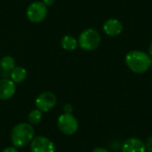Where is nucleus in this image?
<instances>
[{
	"label": "nucleus",
	"mask_w": 152,
	"mask_h": 152,
	"mask_svg": "<svg viewBox=\"0 0 152 152\" xmlns=\"http://www.w3.org/2000/svg\"><path fill=\"white\" fill-rule=\"evenodd\" d=\"M125 61L128 69L136 74H142L151 67L152 58L150 54L139 50H133L126 53Z\"/></svg>",
	"instance_id": "obj_1"
},
{
	"label": "nucleus",
	"mask_w": 152,
	"mask_h": 152,
	"mask_svg": "<svg viewBox=\"0 0 152 152\" xmlns=\"http://www.w3.org/2000/svg\"><path fill=\"white\" fill-rule=\"evenodd\" d=\"M34 135L35 131L32 125L28 123H20L12 128L11 141L14 147L22 148L31 142Z\"/></svg>",
	"instance_id": "obj_2"
},
{
	"label": "nucleus",
	"mask_w": 152,
	"mask_h": 152,
	"mask_svg": "<svg viewBox=\"0 0 152 152\" xmlns=\"http://www.w3.org/2000/svg\"><path fill=\"white\" fill-rule=\"evenodd\" d=\"M101 36L99 32L94 28H86L83 30L78 37V46L87 52L96 50L101 44Z\"/></svg>",
	"instance_id": "obj_3"
},
{
	"label": "nucleus",
	"mask_w": 152,
	"mask_h": 152,
	"mask_svg": "<svg viewBox=\"0 0 152 152\" xmlns=\"http://www.w3.org/2000/svg\"><path fill=\"white\" fill-rule=\"evenodd\" d=\"M57 125L60 131L66 135H72L78 129V121L71 113H63L60 115Z\"/></svg>",
	"instance_id": "obj_4"
},
{
	"label": "nucleus",
	"mask_w": 152,
	"mask_h": 152,
	"mask_svg": "<svg viewBox=\"0 0 152 152\" xmlns=\"http://www.w3.org/2000/svg\"><path fill=\"white\" fill-rule=\"evenodd\" d=\"M48 10L47 6L43 4V2H33L31 3L26 11V15L28 19L34 23H39L43 21L47 16Z\"/></svg>",
	"instance_id": "obj_5"
},
{
	"label": "nucleus",
	"mask_w": 152,
	"mask_h": 152,
	"mask_svg": "<svg viewBox=\"0 0 152 152\" xmlns=\"http://www.w3.org/2000/svg\"><path fill=\"white\" fill-rule=\"evenodd\" d=\"M56 102L57 98L51 92H44L40 94L35 101L37 109L42 112H47L51 110L53 108H54Z\"/></svg>",
	"instance_id": "obj_6"
},
{
	"label": "nucleus",
	"mask_w": 152,
	"mask_h": 152,
	"mask_svg": "<svg viewBox=\"0 0 152 152\" xmlns=\"http://www.w3.org/2000/svg\"><path fill=\"white\" fill-rule=\"evenodd\" d=\"M31 152H55L54 143L45 136L34 137L30 143Z\"/></svg>",
	"instance_id": "obj_7"
},
{
	"label": "nucleus",
	"mask_w": 152,
	"mask_h": 152,
	"mask_svg": "<svg viewBox=\"0 0 152 152\" xmlns=\"http://www.w3.org/2000/svg\"><path fill=\"white\" fill-rule=\"evenodd\" d=\"M123 24L122 22L115 18H111L107 20L102 26V29L104 33L110 37H117L119 36L123 32Z\"/></svg>",
	"instance_id": "obj_8"
},
{
	"label": "nucleus",
	"mask_w": 152,
	"mask_h": 152,
	"mask_svg": "<svg viewBox=\"0 0 152 152\" xmlns=\"http://www.w3.org/2000/svg\"><path fill=\"white\" fill-rule=\"evenodd\" d=\"M16 92L15 83L7 78L0 80V100L5 101L11 99Z\"/></svg>",
	"instance_id": "obj_9"
},
{
	"label": "nucleus",
	"mask_w": 152,
	"mask_h": 152,
	"mask_svg": "<svg viewBox=\"0 0 152 152\" xmlns=\"http://www.w3.org/2000/svg\"><path fill=\"white\" fill-rule=\"evenodd\" d=\"M145 143L138 138H129L122 145V152H146Z\"/></svg>",
	"instance_id": "obj_10"
},
{
	"label": "nucleus",
	"mask_w": 152,
	"mask_h": 152,
	"mask_svg": "<svg viewBox=\"0 0 152 152\" xmlns=\"http://www.w3.org/2000/svg\"><path fill=\"white\" fill-rule=\"evenodd\" d=\"M61 45L64 50L69 51V52H72L77 48L78 42L74 37H72L70 35H66L61 38Z\"/></svg>",
	"instance_id": "obj_11"
},
{
	"label": "nucleus",
	"mask_w": 152,
	"mask_h": 152,
	"mask_svg": "<svg viewBox=\"0 0 152 152\" xmlns=\"http://www.w3.org/2000/svg\"><path fill=\"white\" fill-rule=\"evenodd\" d=\"M11 80H12L14 83H21L25 80L27 77V71L22 67H14V69L11 71L10 74Z\"/></svg>",
	"instance_id": "obj_12"
},
{
	"label": "nucleus",
	"mask_w": 152,
	"mask_h": 152,
	"mask_svg": "<svg viewBox=\"0 0 152 152\" xmlns=\"http://www.w3.org/2000/svg\"><path fill=\"white\" fill-rule=\"evenodd\" d=\"M15 67V60L9 55L4 56L0 60V68L6 72H11Z\"/></svg>",
	"instance_id": "obj_13"
},
{
	"label": "nucleus",
	"mask_w": 152,
	"mask_h": 152,
	"mask_svg": "<svg viewBox=\"0 0 152 152\" xmlns=\"http://www.w3.org/2000/svg\"><path fill=\"white\" fill-rule=\"evenodd\" d=\"M42 111L39 110H32L28 115V120L30 125H37L42 120Z\"/></svg>",
	"instance_id": "obj_14"
},
{
	"label": "nucleus",
	"mask_w": 152,
	"mask_h": 152,
	"mask_svg": "<svg viewBox=\"0 0 152 152\" xmlns=\"http://www.w3.org/2000/svg\"><path fill=\"white\" fill-rule=\"evenodd\" d=\"M63 110H64L65 113H72V111H73V106L71 104H69V103H67V104L64 105Z\"/></svg>",
	"instance_id": "obj_15"
},
{
	"label": "nucleus",
	"mask_w": 152,
	"mask_h": 152,
	"mask_svg": "<svg viewBox=\"0 0 152 152\" xmlns=\"http://www.w3.org/2000/svg\"><path fill=\"white\" fill-rule=\"evenodd\" d=\"M146 146V150L149 152H152V136L149 137V139L147 140V142L145 144Z\"/></svg>",
	"instance_id": "obj_16"
},
{
	"label": "nucleus",
	"mask_w": 152,
	"mask_h": 152,
	"mask_svg": "<svg viewBox=\"0 0 152 152\" xmlns=\"http://www.w3.org/2000/svg\"><path fill=\"white\" fill-rule=\"evenodd\" d=\"M2 152H18V151H17L16 147L13 146V147H7V148L4 149Z\"/></svg>",
	"instance_id": "obj_17"
},
{
	"label": "nucleus",
	"mask_w": 152,
	"mask_h": 152,
	"mask_svg": "<svg viewBox=\"0 0 152 152\" xmlns=\"http://www.w3.org/2000/svg\"><path fill=\"white\" fill-rule=\"evenodd\" d=\"M42 2H43V4H44L45 5H46V6L48 7V6H51V5L53 4L54 0H42Z\"/></svg>",
	"instance_id": "obj_18"
},
{
	"label": "nucleus",
	"mask_w": 152,
	"mask_h": 152,
	"mask_svg": "<svg viewBox=\"0 0 152 152\" xmlns=\"http://www.w3.org/2000/svg\"><path fill=\"white\" fill-rule=\"evenodd\" d=\"M92 152H110L107 149H105V148H102V147H98V148H95L94 151Z\"/></svg>",
	"instance_id": "obj_19"
},
{
	"label": "nucleus",
	"mask_w": 152,
	"mask_h": 152,
	"mask_svg": "<svg viewBox=\"0 0 152 152\" xmlns=\"http://www.w3.org/2000/svg\"><path fill=\"white\" fill-rule=\"evenodd\" d=\"M149 54L151 55V57L152 58V41L151 45H150V46H149Z\"/></svg>",
	"instance_id": "obj_20"
}]
</instances>
